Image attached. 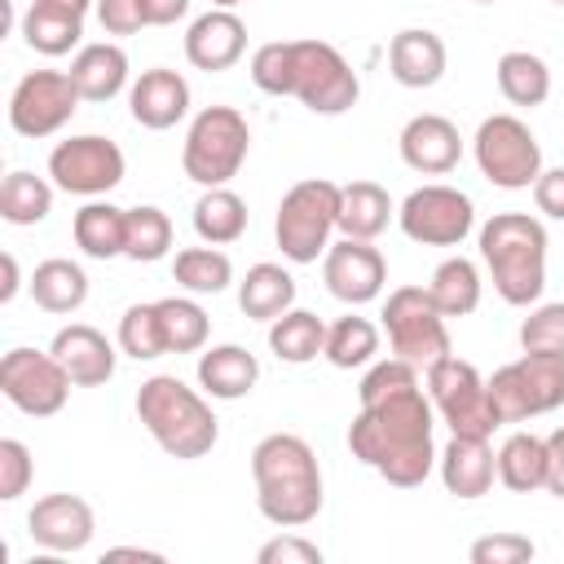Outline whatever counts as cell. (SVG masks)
<instances>
[{"label": "cell", "instance_id": "1", "mask_svg": "<svg viewBox=\"0 0 564 564\" xmlns=\"http://www.w3.org/2000/svg\"><path fill=\"white\" fill-rule=\"evenodd\" d=\"M348 449L397 489H414L427 480L441 454L432 445V397H423L419 388V366L388 357L361 375Z\"/></svg>", "mask_w": 564, "mask_h": 564}, {"label": "cell", "instance_id": "2", "mask_svg": "<svg viewBox=\"0 0 564 564\" xmlns=\"http://www.w3.org/2000/svg\"><path fill=\"white\" fill-rule=\"evenodd\" d=\"M256 507L278 529H304L322 511V467L304 436L269 432L251 449Z\"/></svg>", "mask_w": 564, "mask_h": 564}, {"label": "cell", "instance_id": "3", "mask_svg": "<svg viewBox=\"0 0 564 564\" xmlns=\"http://www.w3.org/2000/svg\"><path fill=\"white\" fill-rule=\"evenodd\" d=\"M480 260L494 278V291L524 308L538 304L546 286V229L529 212H498L480 225Z\"/></svg>", "mask_w": 564, "mask_h": 564}, {"label": "cell", "instance_id": "4", "mask_svg": "<svg viewBox=\"0 0 564 564\" xmlns=\"http://www.w3.org/2000/svg\"><path fill=\"white\" fill-rule=\"evenodd\" d=\"M137 419L145 423V432L159 441L163 454L185 458V463L212 454L220 436V423L212 405L203 401V392H194L176 375H150L137 388Z\"/></svg>", "mask_w": 564, "mask_h": 564}, {"label": "cell", "instance_id": "5", "mask_svg": "<svg viewBox=\"0 0 564 564\" xmlns=\"http://www.w3.org/2000/svg\"><path fill=\"white\" fill-rule=\"evenodd\" d=\"M251 150V128L242 119V110L234 106H203L185 132L181 145V167L194 185L212 189V185H229L238 176V167L247 163Z\"/></svg>", "mask_w": 564, "mask_h": 564}, {"label": "cell", "instance_id": "6", "mask_svg": "<svg viewBox=\"0 0 564 564\" xmlns=\"http://www.w3.org/2000/svg\"><path fill=\"white\" fill-rule=\"evenodd\" d=\"M335 229H339V185L335 181L308 176L282 194L273 238L291 264H313L317 256H326Z\"/></svg>", "mask_w": 564, "mask_h": 564}, {"label": "cell", "instance_id": "7", "mask_svg": "<svg viewBox=\"0 0 564 564\" xmlns=\"http://www.w3.org/2000/svg\"><path fill=\"white\" fill-rule=\"evenodd\" d=\"M489 401L498 423H524L564 405V357L555 352H524L498 366L489 379Z\"/></svg>", "mask_w": 564, "mask_h": 564}, {"label": "cell", "instance_id": "8", "mask_svg": "<svg viewBox=\"0 0 564 564\" xmlns=\"http://www.w3.org/2000/svg\"><path fill=\"white\" fill-rule=\"evenodd\" d=\"M291 97L313 115H344L361 97L357 70L326 40H291Z\"/></svg>", "mask_w": 564, "mask_h": 564}, {"label": "cell", "instance_id": "9", "mask_svg": "<svg viewBox=\"0 0 564 564\" xmlns=\"http://www.w3.org/2000/svg\"><path fill=\"white\" fill-rule=\"evenodd\" d=\"M427 397H432V410L449 423L454 436H494L498 414H494V401H489V383L480 379V370L463 357H441L432 361L427 370Z\"/></svg>", "mask_w": 564, "mask_h": 564}, {"label": "cell", "instance_id": "10", "mask_svg": "<svg viewBox=\"0 0 564 564\" xmlns=\"http://www.w3.org/2000/svg\"><path fill=\"white\" fill-rule=\"evenodd\" d=\"M383 330L401 361L427 370L432 361L449 357V326L445 313L432 304L427 286H397L383 304Z\"/></svg>", "mask_w": 564, "mask_h": 564}, {"label": "cell", "instance_id": "11", "mask_svg": "<svg viewBox=\"0 0 564 564\" xmlns=\"http://www.w3.org/2000/svg\"><path fill=\"white\" fill-rule=\"evenodd\" d=\"M471 150H476L480 176L498 189H529L542 172V145L529 132V123L516 115H489L476 128Z\"/></svg>", "mask_w": 564, "mask_h": 564}, {"label": "cell", "instance_id": "12", "mask_svg": "<svg viewBox=\"0 0 564 564\" xmlns=\"http://www.w3.org/2000/svg\"><path fill=\"white\" fill-rule=\"evenodd\" d=\"M79 101L84 97H79L70 70H26L9 93V128L31 141L53 137L70 123Z\"/></svg>", "mask_w": 564, "mask_h": 564}, {"label": "cell", "instance_id": "13", "mask_svg": "<svg viewBox=\"0 0 564 564\" xmlns=\"http://www.w3.org/2000/svg\"><path fill=\"white\" fill-rule=\"evenodd\" d=\"M70 375L53 352L40 348H9L0 357V392L31 419H53L70 397Z\"/></svg>", "mask_w": 564, "mask_h": 564}, {"label": "cell", "instance_id": "14", "mask_svg": "<svg viewBox=\"0 0 564 564\" xmlns=\"http://www.w3.org/2000/svg\"><path fill=\"white\" fill-rule=\"evenodd\" d=\"M123 150L110 137L84 132V137H66L53 145L48 154V176L57 189L79 194V198H101L123 181Z\"/></svg>", "mask_w": 564, "mask_h": 564}, {"label": "cell", "instance_id": "15", "mask_svg": "<svg viewBox=\"0 0 564 564\" xmlns=\"http://www.w3.org/2000/svg\"><path fill=\"white\" fill-rule=\"evenodd\" d=\"M397 220H401V234L410 242H423V247H458L471 234V225H476V207L454 185H423V189H414L397 207Z\"/></svg>", "mask_w": 564, "mask_h": 564}, {"label": "cell", "instance_id": "16", "mask_svg": "<svg viewBox=\"0 0 564 564\" xmlns=\"http://www.w3.org/2000/svg\"><path fill=\"white\" fill-rule=\"evenodd\" d=\"M322 278L335 300L370 304V300H379V291L388 282V264H383L379 247H370L366 238H339L322 256Z\"/></svg>", "mask_w": 564, "mask_h": 564}, {"label": "cell", "instance_id": "17", "mask_svg": "<svg viewBox=\"0 0 564 564\" xmlns=\"http://www.w3.org/2000/svg\"><path fill=\"white\" fill-rule=\"evenodd\" d=\"M93 507L79 498V494H48L31 507L26 516V533L35 546L53 551V555H70V551H84L93 542Z\"/></svg>", "mask_w": 564, "mask_h": 564}, {"label": "cell", "instance_id": "18", "mask_svg": "<svg viewBox=\"0 0 564 564\" xmlns=\"http://www.w3.org/2000/svg\"><path fill=\"white\" fill-rule=\"evenodd\" d=\"M128 110L150 132L176 128L189 115V84H185V75L181 70H167V66L141 70L137 84H132V93H128Z\"/></svg>", "mask_w": 564, "mask_h": 564}, {"label": "cell", "instance_id": "19", "mask_svg": "<svg viewBox=\"0 0 564 564\" xmlns=\"http://www.w3.org/2000/svg\"><path fill=\"white\" fill-rule=\"evenodd\" d=\"M397 145H401L405 167H414L423 176H445L463 159V137H458V128L445 115H414L401 128Z\"/></svg>", "mask_w": 564, "mask_h": 564}, {"label": "cell", "instance_id": "20", "mask_svg": "<svg viewBox=\"0 0 564 564\" xmlns=\"http://www.w3.org/2000/svg\"><path fill=\"white\" fill-rule=\"evenodd\" d=\"M247 53V26L234 9H207L185 31V57L198 70H229Z\"/></svg>", "mask_w": 564, "mask_h": 564}, {"label": "cell", "instance_id": "21", "mask_svg": "<svg viewBox=\"0 0 564 564\" xmlns=\"http://www.w3.org/2000/svg\"><path fill=\"white\" fill-rule=\"evenodd\" d=\"M48 352L66 366V375H70L75 388H97V383H106L115 375V344L97 326H88V322L62 326L53 335V348Z\"/></svg>", "mask_w": 564, "mask_h": 564}, {"label": "cell", "instance_id": "22", "mask_svg": "<svg viewBox=\"0 0 564 564\" xmlns=\"http://www.w3.org/2000/svg\"><path fill=\"white\" fill-rule=\"evenodd\" d=\"M445 62H449L445 40L427 26H405L388 44V70L401 88H432L445 75Z\"/></svg>", "mask_w": 564, "mask_h": 564}, {"label": "cell", "instance_id": "23", "mask_svg": "<svg viewBox=\"0 0 564 564\" xmlns=\"http://www.w3.org/2000/svg\"><path fill=\"white\" fill-rule=\"evenodd\" d=\"M498 476V454L489 449V436H449L441 449V480L454 498H485Z\"/></svg>", "mask_w": 564, "mask_h": 564}, {"label": "cell", "instance_id": "24", "mask_svg": "<svg viewBox=\"0 0 564 564\" xmlns=\"http://www.w3.org/2000/svg\"><path fill=\"white\" fill-rule=\"evenodd\" d=\"M260 379V361L242 348V344H216L198 352V383L207 397L216 401H238L256 388Z\"/></svg>", "mask_w": 564, "mask_h": 564}, {"label": "cell", "instance_id": "25", "mask_svg": "<svg viewBox=\"0 0 564 564\" xmlns=\"http://www.w3.org/2000/svg\"><path fill=\"white\" fill-rule=\"evenodd\" d=\"M70 79H75L84 101H110L128 84V53L119 44H110V40L84 44L75 53V62H70Z\"/></svg>", "mask_w": 564, "mask_h": 564}, {"label": "cell", "instance_id": "26", "mask_svg": "<svg viewBox=\"0 0 564 564\" xmlns=\"http://www.w3.org/2000/svg\"><path fill=\"white\" fill-rule=\"evenodd\" d=\"M392 216H397V207H392V198H388L383 185H375V181L339 185V234H344V238H366V242H375V238L388 229Z\"/></svg>", "mask_w": 564, "mask_h": 564}, {"label": "cell", "instance_id": "27", "mask_svg": "<svg viewBox=\"0 0 564 564\" xmlns=\"http://www.w3.org/2000/svg\"><path fill=\"white\" fill-rule=\"evenodd\" d=\"M238 308L251 317V322H273L282 317L286 308H295V278L282 269V264H251L247 278L238 282Z\"/></svg>", "mask_w": 564, "mask_h": 564}, {"label": "cell", "instance_id": "28", "mask_svg": "<svg viewBox=\"0 0 564 564\" xmlns=\"http://www.w3.org/2000/svg\"><path fill=\"white\" fill-rule=\"evenodd\" d=\"M123 229H128V207H115V203H84L70 220V234H75V247L93 260H115L123 256Z\"/></svg>", "mask_w": 564, "mask_h": 564}, {"label": "cell", "instance_id": "29", "mask_svg": "<svg viewBox=\"0 0 564 564\" xmlns=\"http://www.w3.org/2000/svg\"><path fill=\"white\" fill-rule=\"evenodd\" d=\"M269 348L286 366H304L326 352V322L308 308H286L282 317L269 322Z\"/></svg>", "mask_w": 564, "mask_h": 564}, {"label": "cell", "instance_id": "30", "mask_svg": "<svg viewBox=\"0 0 564 564\" xmlns=\"http://www.w3.org/2000/svg\"><path fill=\"white\" fill-rule=\"evenodd\" d=\"M31 295L44 313H75L88 300V273L66 256L40 260L31 273Z\"/></svg>", "mask_w": 564, "mask_h": 564}, {"label": "cell", "instance_id": "31", "mask_svg": "<svg viewBox=\"0 0 564 564\" xmlns=\"http://www.w3.org/2000/svg\"><path fill=\"white\" fill-rule=\"evenodd\" d=\"M498 480H502L511 494L546 489V436L511 432V436L498 445Z\"/></svg>", "mask_w": 564, "mask_h": 564}, {"label": "cell", "instance_id": "32", "mask_svg": "<svg viewBox=\"0 0 564 564\" xmlns=\"http://www.w3.org/2000/svg\"><path fill=\"white\" fill-rule=\"evenodd\" d=\"M247 229V203L229 189V185H212L198 194L194 203V234L212 247H229L238 242Z\"/></svg>", "mask_w": 564, "mask_h": 564}, {"label": "cell", "instance_id": "33", "mask_svg": "<svg viewBox=\"0 0 564 564\" xmlns=\"http://www.w3.org/2000/svg\"><path fill=\"white\" fill-rule=\"evenodd\" d=\"M494 75H498V93L511 101V106H542L546 97H551V70H546V62L538 57V53H529V48H511V53H502L498 57V66H494Z\"/></svg>", "mask_w": 564, "mask_h": 564}, {"label": "cell", "instance_id": "34", "mask_svg": "<svg viewBox=\"0 0 564 564\" xmlns=\"http://www.w3.org/2000/svg\"><path fill=\"white\" fill-rule=\"evenodd\" d=\"M427 295L432 304L445 313V317H467L476 313L480 304V269L467 260V256H449L436 264L432 282H427Z\"/></svg>", "mask_w": 564, "mask_h": 564}, {"label": "cell", "instance_id": "35", "mask_svg": "<svg viewBox=\"0 0 564 564\" xmlns=\"http://www.w3.org/2000/svg\"><path fill=\"white\" fill-rule=\"evenodd\" d=\"M172 278H176L185 291H194V295H220V291L234 282V260H229L220 247H212V242H203V247H181L176 260H172Z\"/></svg>", "mask_w": 564, "mask_h": 564}, {"label": "cell", "instance_id": "36", "mask_svg": "<svg viewBox=\"0 0 564 564\" xmlns=\"http://www.w3.org/2000/svg\"><path fill=\"white\" fill-rule=\"evenodd\" d=\"M53 212V185L26 167L9 172L0 185V216L9 225H40Z\"/></svg>", "mask_w": 564, "mask_h": 564}, {"label": "cell", "instance_id": "37", "mask_svg": "<svg viewBox=\"0 0 564 564\" xmlns=\"http://www.w3.org/2000/svg\"><path fill=\"white\" fill-rule=\"evenodd\" d=\"M375 352H379V326H375L370 317L348 313V317H339V322L326 326V352H322V357H326L335 370H357V366H366Z\"/></svg>", "mask_w": 564, "mask_h": 564}, {"label": "cell", "instance_id": "38", "mask_svg": "<svg viewBox=\"0 0 564 564\" xmlns=\"http://www.w3.org/2000/svg\"><path fill=\"white\" fill-rule=\"evenodd\" d=\"M79 35H84V18H75V13H57V9H44V4H31L22 13V40L44 57L70 53L79 44Z\"/></svg>", "mask_w": 564, "mask_h": 564}, {"label": "cell", "instance_id": "39", "mask_svg": "<svg viewBox=\"0 0 564 564\" xmlns=\"http://www.w3.org/2000/svg\"><path fill=\"white\" fill-rule=\"evenodd\" d=\"M172 247V220L163 207H128V229H123V256L128 260H141V264H154L163 260Z\"/></svg>", "mask_w": 564, "mask_h": 564}, {"label": "cell", "instance_id": "40", "mask_svg": "<svg viewBox=\"0 0 564 564\" xmlns=\"http://www.w3.org/2000/svg\"><path fill=\"white\" fill-rule=\"evenodd\" d=\"M119 348L132 361H154L167 352V335H163V317H159V300L154 304H128L119 317Z\"/></svg>", "mask_w": 564, "mask_h": 564}, {"label": "cell", "instance_id": "41", "mask_svg": "<svg viewBox=\"0 0 564 564\" xmlns=\"http://www.w3.org/2000/svg\"><path fill=\"white\" fill-rule=\"evenodd\" d=\"M159 317H163V335H167V352H198L207 344V313L198 300H185V295H167L159 300Z\"/></svg>", "mask_w": 564, "mask_h": 564}, {"label": "cell", "instance_id": "42", "mask_svg": "<svg viewBox=\"0 0 564 564\" xmlns=\"http://www.w3.org/2000/svg\"><path fill=\"white\" fill-rule=\"evenodd\" d=\"M251 84L269 97H291V40H269L251 53Z\"/></svg>", "mask_w": 564, "mask_h": 564}, {"label": "cell", "instance_id": "43", "mask_svg": "<svg viewBox=\"0 0 564 564\" xmlns=\"http://www.w3.org/2000/svg\"><path fill=\"white\" fill-rule=\"evenodd\" d=\"M520 348L524 352H555V357H564V300L560 304H538L520 322Z\"/></svg>", "mask_w": 564, "mask_h": 564}, {"label": "cell", "instance_id": "44", "mask_svg": "<svg viewBox=\"0 0 564 564\" xmlns=\"http://www.w3.org/2000/svg\"><path fill=\"white\" fill-rule=\"evenodd\" d=\"M31 476H35L31 449H26L18 436H4V441H0V498H4V502L22 498L26 485H31Z\"/></svg>", "mask_w": 564, "mask_h": 564}, {"label": "cell", "instance_id": "45", "mask_svg": "<svg viewBox=\"0 0 564 564\" xmlns=\"http://www.w3.org/2000/svg\"><path fill=\"white\" fill-rule=\"evenodd\" d=\"M471 564H529L538 555V546L524 533H489L471 542Z\"/></svg>", "mask_w": 564, "mask_h": 564}, {"label": "cell", "instance_id": "46", "mask_svg": "<svg viewBox=\"0 0 564 564\" xmlns=\"http://www.w3.org/2000/svg\"><path fill=\"white\" fill-rule=\"evenodd\" d=\"M256 560L260 564H322V546L308 542V538H300V533H282V538L264 542L256 551Z\"/></svg>", "mask_w": 564, "mask_h": 564}, {"label": "cell", "instance_id": "47", "mask_svg": "<svg viewBox=\"0 0 564 564\" xmlns=\"http://www.w3.org/2000/svg\"><path fill=\"white\" fill-rule=\"evenodd\" d=\"M97 22L106 26V35H137L145 26V9L141 0H97Z\"/></svg>", "mask_w": 564, "mask_h": 564}, {"label": "cell", "instance_id": "48", "mask_svg": "<svg viewBox=\"0 0 564 564\" xmlns=\"http://www.w3.org/2000/svg\"><path fill=\"white\" fill-rule=\"evenodd\" d=\"M533 203H538L542 216L564 220V167H546V172H538V181H533Z\"/></svg>", "mask_w": 564, "mask_h": 564}, {"label": "cell", "instance_id": "49", "mask_svg": "<svg viewBox=\"0 0 564 564\" xmlns=\"http://www.w3.org/2000/svg\"><path fill=\"white\" fill-rule=\"evenodd\" d=\"M546 489L555 498H564V427H555L546 436Z\"/></svg>", "mask_w": 564, "mask_h": 564}, {"label": "cell", "instance_id": "50", "mask_svg": "<svg viewBox=\"0 0 564 564\" xmlns=\"http://www.w3.org/2000/svg\"><path fill=\"white\" fill-rule=\"evenodd\" d=\"M145 9V26H172L176 18H185L189 0H141Z\"/></svg>", "mask_w": 564, "mask_h": 564}, {"label": "cell", "instance_id": "51", "mask_svg": "<svg viewBox=\"0 0 564 564\" xmlns=\"http://www.w3.org/2000/svg\"><path fill=\"white\" fill-rule=\"evenodd\" d=\"M18 260H13V251H4V286H0V304H9L13 295H18Z\"/></svg>", "mask_w": 564, "mask_h": 564}, {"label": "cell", "instance_id": "52", "mask_svg": "<svg viewBox=\"0 0 564 564\" xmlns=\"http://www.w3.org/2000/svg\"><path fill=\"white\" fill-rule=\"evenodd\" d=\"M31 4H44V9H57V13H75V18H84L97 0H31Z\"/></svg>", "mask_w": 564, "mask_h": 564}, {"label": "cell", "instance_id": "53", "mask_svg": "<svg viewBox=\"0 0 564 564\" xmlns=\"http://www.w3.org/2000/svg\"><path fill=\"white\" fill-rule=\"evenodd\" d=\"M106 560H150V564H159L163 555L159 551H141V546H110Z\"/></svg>", "mask_w": 564, "mask_h": 564}, {"label": "cell", "instance_id": "54", "mask_svg": "<svg viewBox=\"0 0 564 564\" xmlns=\"http://www.w3.org/2000/svg\"><path fill=\"white\" fill-rule=\"evenodd\" d=\"M238 4H247V0H212V9H238Z\"/></svg>", "mask_w": 564, "mask_h": 564}, {"label": "cell", "instance_id": "55", "mask_svg": "<svg viewBox=\"0 0 564 564\" xmlns=\"http://www.w3.org/2000/svg\"><path fill=\"white\" fill-rule=\"evenodd\" d=\"M471 4H498V0H471Z\"/></svg>", "mask_w": 564, "mask_h": 564}, {"label": "cell", "instance_id": "56", "mask_svg": "<svg viewBox=\"0 0 564 564\" xmlns=\"http://www.w3.org/2000/svg\"><path fill=\"white\" fill-rule=\"evenodd\" d=\"M555 4H564V0H555Z\"/></svg>", "mask_w": 564, "mask_h": 564}]
</instances>
